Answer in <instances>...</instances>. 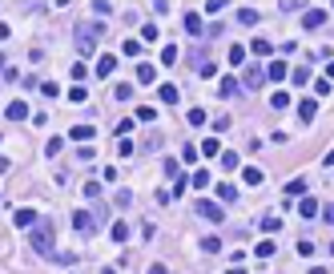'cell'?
<instances>
[{"instance_id": "6da1fadb", "label": "cell", "mask_w": 334, "mask_h": 274, "mask_svg": "<svg viewBox=\"0 0 334 274\" xmlns=\"http://www.w3.org/2000/svg\"><path fill=\"white\" fill-rule=\"evenodd\" d=\"M32 250L37 254H45V258H53L56 254V238H53V222H37V230H32Z\"/></svg>"}, {"instance_id": "7a4b0ae2", "label": "cell", "mask_w": 334, "mask_h": 274, "mask_svg": "<svg viewBox=\"0 0 334 274\" xmlns=\"http://www.w3.org/2000/svg\"><path fill=\"white\" fill-rule=\"evenodd\" d=\"M97 37H101V24L97 20H89V24H77V53H93L97 49Z\"/></svg>"}, {"instance_id": "3957f363", "label": "cell", "mask_w": 334, "mask_h": 274, "mask_svg": "<svg viewBox=\"0 0 334 274\" xmlns=\"http://www.w3.org/2000/svg\"><path fill=\"white\" fill-rule=\"evenodd\" d=\"M197 214H202L206 222H222L225 218V210L218 206V202H210V198H202V202H197Z\"/></svg>"}, {"instance_id": "277c9868", "label": "cell", "mask_w": 334, "mask_h": 274, "mask_svg": "<svg viewBox=\"0 0 334 274\" xmlns=\"http://www.w3.org/2000/svg\"><path fill=\"white\" fill-rule=\"evenodd\" d=\"M326 24V8H306L302 12V28H322Z\"/></svg>"}, {"instance_id": "5b68a950", "label": "cell", "mask_w": 334, "mask_h": 274, "mask_svg": "<svg viewBox=\"0 0 334 274\" xmlns=\"http://www.w3.org/2000/svg\"><path fill=\"white\" fill-rule=\"evenodd\" d=\"M93 226H97V222H93V214L73 210V230H77V234H93Z\"/></svg>"}, {"instance_id": "8992f818", "label": "cell", "mask_w": 334, "mask_h": 274, "mask_svg": "<svg viewBox=\"0 0 334 274\" xmlns=\"http://www.w3.org/2000/svg\"><path fill=\"white\" fill-rule=\"evenodd\" d=\"M69 137H73V141H81V145H89V141L97 137V129H93V125H73V129H69Z\"/></svg>"}, {"instance_id": "52a82bcc", "label": "cell", "mask_w": 334, "mask_h": 274, "mask_svg": "<svg viewBox=\"0 0 334 274\" xmlns=\"http://www.w3.org/2000/svg\"><path fill=\"white\" fill-rule=\"evenodd\" d=\"M4 117H8V121H24V117H28V105H24V101H8V105H4Z\"/></svg>"}, {"instance_id": "ba28073f", "label": "cell", "mask_w": 334, "mask_h": 274, "mask_svg": "<svg viewBox=\"0 0 334 274\" xmlns=\"http://www.w3.org/2000/svg\"><path fill=\"white\" fill-rule=\"evenodd\" d=\"M197 154H202V158H222V141H218V137H206V141L197 145Z\"/></svg>"}, {"instance_id": "9c48e42d", "label": "cell", "mask_w": 334, "mask_h": 274, "mask_svg": "<svg viewBox=\"0 0 334 274\" xmlns=\"http://www.w3.org/2000/svg\"><path fill=\"white\" fill-rule=\"evenodd\" d=\"M314 117H318V101H302V105H298V121H302V125H310Z\"/></svg>"}, {"instance_id": "30bf717a", "label": "cell", "mask_w": 334, "mask_h": 274, "mask_svg": "<svg viewBox=\"0 0 334 274\" xmlns=\"http://www.w3.org/2000/svg\"><path fill=\"white\" fill-rule=\"evenodd\" d=\"M157 97H161V101H165V105H177V101H181V93H177V85H157Z\"/></svg>"}, {"instance_id": "8fae6325", "label": "cell", "mask_w": 334, "mask_h": 274, "mask_svg": "<svg viewBox=\"0 0 334 274\" xmlns=\"http://www.w3.org/2000/svg\"><path fill=\"white\" fill-rule=\"evenodd\" d=\"M37 210H16V214H12V226H20V230H24V226H37Z\"/></svg>"}, {"instance_id": "7c38bea8", "label": "cell", "mask_w": 334, "mask_h": 274, "mask_svg": "<svg viewBox=\"0 0 334 274\" xmlns=\"http://www.w3.org/2000/svg\"><path fill=\"white\" fill-rule=\"evenodd\" d=\"M137 81H141V85H153V81H157V65H145V60H141V65H137Z\"/></svg>"}, {"instance_id": "4fadbf2b", "label": "cell", "mask_w": 334, "mask_h": 274, "mask_svg": "<svg viewBox=\"0 0 334 274\" xmlns=\"http://www.w3.org/2000/svg\"><path fill=\"white\" fill-rule=\"evenodd\" d=\"M286 73H290V65H286V60H270V65H266V77H270V81H282Z\"/></svg>"}, {"instance_id": "5bb4252c", "label": "cell", "mask_w": 334, "mask_h": 274, "mask_svg": "<svg viewBox=\"0 0 334 274\" xmlns=\"http://www.w3.org/2000/svg\"><path fill=\"white\" fill-rule=\"evenodd\" d=\"M246 85H238V77H222V97H242Z\"/></svg>"}, {"instance_id": "9a60e30c", "label": "cell", "mask_w": 334, "mask_h": 274, "mask_svg": "<svg viewBox=\"0 0 334 274\" xmlns=\"http://www.w3.org/2000/svg\"><path fill=\"white\" fill-rule=\"evenodd\" d=\"M113 69H117V56H113V53H105L101 60H97V69H93V73H97V77H109Z\"/></svg>"}, {"instance_id": "2e32d148", "label": "cell", "mask_w": 334, "mask_h": 274, "mask_svg": "<svg viewBox=\"0 0 334 274\" xmlns=\"http://www.w3.org/2000/svg\"><path fill=\"white\" fill-rule=\"evenodd\" d=\"M202 12H185V33H193V37H202Z\"/></svg>"}, {"instance_id": "e0dca14e", "label": "cell", "mask_w": 334, "mask_h": 274, "mask_svg": "<svg viewBox=\"0 0 334 274\" xmlns=\"http://www.w3.org/2000/svg\"><path fill=\"white\" fill-rule=\"evenodd\" d=\"M262 81H266V69H262V65H254V69L246 73V89H258Z\"/></svg>"}, {"instance_id": "ac0fdd59", "label": "cell", "mask_w": 334, "mask_h": 274, "mask_svg": "<svg viewBox=\"0 0 334 274\" xmlns=\"http://www.w3.org/2000/svg\"><path fill=\"white\" fill-rule=\"evenodd\" d=\"M254 254H258V258H274V254H278V246H274V238H262V242L254 246Z\"/></svg>"}, {"instance_id": "d6986e66", "label": "cell", "mask_w": 334, "mask_h": 274, "mask_svg": "<svg viewBox=\"0 0 334 274\" xmlns=\"http://www.w3.org/2000/svg\"><path fill=\"white\" fill-rule=\"evenodd\" d=\"M242 177H246V186H262V177H266V173H262V169H254V165H246V169H242Z\"/></svg>"}, {"instance_id": "ffe728a7", "label": "cell", "mask_w": 334, "mask_h": 274, "mask_svg": "<svg viewBox=\"0 0 334 274\" xmlns=\"http://www.w3.org/2000/svg\"><path fill=\"white\" fill-rule=\"evenodd\" d=\"M298 214H302V218H318V202H314V198H302Z\"/></svg>"}, {"instance_id": "44dd1931", "label": "cell", "mask_w": 334, "mask_h": 274, "mask_svg": "<svg viewBox=\"0 0 334 274\" xmlns=\"http://www.w3.org/2000/svg\"><path fill=\"white\" fill-rule=\"evenodd\" d=\"M109 234H113V242H129V226H125V222H113Z\"/></svg>"}, {"instance_id": "7402d4cb", "label": "cell", "mask_w": 334, "mask_h": 274, "mask_svg": "<svg viewBox=\"0 0 334 274\" xmlns=\"http://www.w3.org/2000/svg\"><path fill=\"white\" fill-rule=\"evenodd\" d=\"M250 53H254V56H266V53H270V41H266V37H254V41H250Z\"/></svg>"}, {"instance_id": "603a6c76", "label": "cell", "mask_w": 334, "mask_h": 274, "mask_svg": "<svg viewBox=\"0 0 334 274\" xmlns=\"http://www.w3.org/2000/svg\"><path fill=\"white\" fill-rule=\"evenodd\" d=\"M218 198H222V202H238V190H233L229 181H222V186H218Z\"/></svg>"}, {"instance_id": "cb8c5ba5", "label": "cell", "mask_w": 334, "mask_h": 274, "mask_svg": "<svg viewBox=\"0 0 334 274\" xmlns=\"http://www.w3.org/2000/svg\"><path fill=\"white\" fill-rule=\"evenodd\" d=\"M69 73H73V81H77V85H81V81H85V77H89V65H85V60H77V65H73V69H69Z\"/></svg>"}, {"instance_id": "d4e9b609", "label": "cell", "mask_w": 334, "mask_h": 274, "mask_svg": "<svg viewBox=\"0 0 334 274\" xmlns=\"http://www.w3.org/2000/svg\"><path fill=\"white\" fill-rule=\"evenodd\" d=\"M121 53H125V56H137V53H141V41H137V37H129V41L121 45Z\"/></svg>"}, {"instance_id": "484cf974", "label": "cell", "mask_w": 334, "mask_h": 274, "mask_svg": "<svg viewBox=\"0 0 334 274\" xmlns=\"http://www.w3.org/2000/svg\"><path fill=\"white\" fill-rule=\"evenodd\" d=\"M262 230H270V234L282 230V218H278V214H266V218H262Z\"/></svg>"}, {"instance_id": "4316f807", "label": "cell", "mask_w": 334, "mask_h": 274, "mask_svg": "<svg viewBox=\"0 0 334 274\" xmlns=\"http://www.w3.org/2000/svg\"><path fill=\"white\" fill-rule=\"evenodd\" d=\"M141 41H157V24H153V20L141 24Z\"/></svg>"}, {"instance_id": "83f0119b", "label": "cell", "mask_w": 334, "mask_h": 274, "mask_svg": "<svg viewBox=\"0 0 334 274\" xmlns=\"http://www.w3.org/2000/svg\"><path fill=\"white\" fill-rule=\"evenodd\" d=\"M189 181H193V186H197V190H210V173H206V169H197V173H193V177H189Z\"/></svg>"}, {"instance_id": "f1b7e54d", "label": "cell", "mask_w": 334, "mask_h": 274, "mask_svg": "<svg viewBox=\"0 0 334 274\" xmlns=\"http://www.w3.org/2000/svg\"><path fill=\"white\" fill-rule=\"evenodd\" d=\"M286 194H306V177H294V181H286Z\"/></svg>"}, {"instance_id": "f546056e", "label": "cell", "mask_w": 334, "mask_h": 274, "mask_svg": "<svg viewBox=\"0 0 334 274\" xmlns=\"http://www.w3.org/2000/svg\"><path fill=\"white\" fill-rule=\"evenodd\" d=\"M137 121H157V109H153V105H141V109H137Z\"/></svg>"}, {"instance_id": "4dcf8cb0", "label": "cell", "mask_w": 334, "mask_h": 274, "mask_svg": "<svg viewBox=\"0 0 334 274\" xmlns=\"http://www.w3.org/2000/svg\"><path fill=\"white\" fill-rule=\"evenodd\" d=\"M222 165L225 169H238V154H233V149H222Z\"/></svg>"}, {"instance_id": "1f68e13d", "label": "cell", "mask_w": 334, "mask_h": 274, "mask_svg": "<svg viewBox=\"0 0 334 274\" xmlns=\"http://www.w3.org/2000/svg\"><path fill=\"white\" fill-rule=\"evenodd\" d=\"M238 20H242V24H258V12H254V8H242Z\"/></svg>"}, {"instance_id": "d6a6232c", "label": "cell", "mask_w": 334, "mask_h": 274, "mask_svg": "<svg viewBox=\"0 0 334 274\" xmlns=\"http://www.w3.org/2000/svg\"><path fill=\"white\" fill-rule=\"evenodd\" d=\"M290 81H294V85H298V89H302V85H306V81H310V73H306V69H294V73H290Z\"/></svg>"}, {"instance_id": "836d02e7", "label": "cell", "mask_w": 334, "mask_h": 274, "mask_svg": "<svg viewBox=\"0 0 334 274\" xmlns=\"http://www.w3.org/2000/svg\"><path fill=\"white\" fill-rule=\"evenodd\" d=\"M113 97H117V101H129V97H133V85H117Z\"/></svg>"}, {"instance_id": "e575fe53", "label": "cell", "mask_w": 334, "mask_h": 274, "mask_svg": "<svg viewBox=\"0 0 334 274\" xmlns=\"http://www.w3.org/2000/svg\"><path fill=\"white\" fill-rule=\"evenodd\" d=\"M69 101H77V105H81V101H89V93H85V85H73V93H69Z\"/></svg>"}, {"instance_id": "d590c367", "label": "cell", "mask_w": 334, "mask_h": 274, "mask_svg": "<svg viewBox=\"0 0 334 274\" xmlns=\"http://www.w3.org/2000/svg\"><path fill=\"white\" fill-rule=\"evenodd\" d=\"M113 202H117V206H121V210H125V206H129V202H133V194H129V190H117V194H113Z\"/></svg>"}, {"instance_id": "8d00e7d4", "label": "cell", "mask_w": 334, "mask_h": 274, "mask_svg": "<svg viewBox=\"0 0 334 274\" xmlns=\"http://www.w3.org/2000/svg\"><path fill=\"white\" fill-rule=\"evenodd\" d=\"M202 250H206V254H218V250H222V242H218V238H214V234H210V238H206V242H202Z\"/></svg>"}, {"instance_id": "74e56055", "label": "cell", "mask_w": 334, "mask_h": 274, "mask_svg": "<svg viewBox=\"0 0 334 274\" xmlns=\"http://www.w3.org/2000/svg\"><path fill=\"white\" fill-rule=\"evenodd\" d=\"M93 12H97V16H109L113 4H109V0H93Z\"/></svg>"}, {"instance_id": "f35d334b", "label": "cell", "mask_w": 334, "mask_h": 274, "mask_svg": "<svg viewBox=\"0 0 334 274\" xmlns=\"http://www.w3.org/2000/svg\"><path fill=\"white\" fill-rule=\"evenodd\" d=\"M242 60H246V49H242V45H233V49H229V65H242Z\"/></svg>"}, {"instance_id": "ab89813d", "label": "cell", "mask_w": 334, "mask_h": 274, "mask_svg": "<svg viewBox=\"0 0 334 274\" xmlns=\"http://www.w3.org/2000/svg\"><path fill=\"white\" fill-rule=\"evenodd\" d=\"M189 125H206V109L193 105V109H189Z\"/></svg>"}, {"instance_id": "60d3db41", "label": "cell", "mask_w": 334, "mask_h": 274, "mask_svg": "<svg viewBox=\"0 0 334 274\" xmlns=\"http://www.w3.org/2000/svg\"><path fill=\"white\" fill-rule=\"evenodd\" d=\"M117 154H121V158H129V154H133V141H129V137H121V141H117Z\"/></svg>"}, {"instance_id": "b9f144b4", "label": "cell", "mask_w": 334, "mask_h": 274, "mask_svg": "<svg viewBox=\"0 0 334 274\" xmlns=\"http://www.w3.org/2000/svg\"><path fill=\"white\" fill-rule=\"evenodd\" d=\"M85 198H101V181H85Z\"/></svg>"}, {"instance_id": "7bdbcfd3", "label": "cell", "mask_w": 334, "mask_h": 274, "mask_svg": "<svg viewBox=\"0 0 334 274\" xmlns=\"http://www.w3.org/2000/svg\"><path fill=\"white\" fill-rule=\"evenodd\" d=\"M222 8H225V0H206V12H210V16H218Z\"/></svg>"}, {"instance_id": "ee69618b", "label": "cell", "mask_w": 334, "mask_h": 274, "mask_svg": "<svg viewBox=\"0 0 334 274\" xmlns=\"http://www.w3.org/2000/svg\"><path fill=\"white\" fill-rule=\"evenodd\" d=\"M270 105H274V109H286V105H290V97H286V93H274V97H270Z\"/></svg>"}, {"instance_id": "f6af8a7d", "label": "cell", "mask_w": 334, "mask_h": 274, "mask_svg": "<svg viewBox=\"0 0 334 274\" xmlns=\"http://www.w3.org/2000/svg\"><path fill=\"white\" fill-rule=\"evenodd\" d=\"M60 145H64V141H60V137H53V141L45 145V154H49V158H56V154H60Z\"/></svg>"}, {"instance_id": "bcb514c9", "label": "cell", "mask_w": 334, "mask_h": 274, "mask_svg": "<svg viewBox=\"0 0 334 274\" xmlns=\"http://www.w3.org/2000/svg\"><path fill=\"white\" fill-rule=\"evenodd\" d=\"M298 254H302V258H310V254H314V242H306V238H302V242H298Z\"/></svg>"}, {"instance_id": "7dc6e473", "label": "cell", "mask_w": 334, "mask_h": 274, "mask_svg": "<svg viewBox=\"0 0 334 274\" xmlns=\"http://www.w3.org/2000/svg\"><path fill=\"white\" fill-rule=\"evenodd\" d=\"M161 60H165V65H173V60H177V49H173V45H165V49H161Z\"/></svg>"}, {"instance_id": "c3c4849f", "label": "cell", "mask_w": 334, "mask_h": 274, "mask_svg": "<svg viewBox=\"0 0 334 274\" xmlns=\"http://www.w3.org/2000/svg\"><path fill=\"white\" fill-rule=\"evenodd\" d=\"M165 177H181V165H177V162H165Z\"/></svg>"}, {"instance_id": "681fc988", "label": "cell", "mask_w": 334, "mask_h": 274, "mask_svg": "<svg viewBox=\"0 0 334 274\" xmlns=\"http://www.w3.org/2000/svg\"><path fill=\"white\" fill-rule=\"evenodd\" d=\"M318 214H322V218H326V222L334 226V206H326V210H318Z\"/></svg>"}, {"instance_id": "f907efd6", "label": "cell", "mask_w": 334, "mask_h": 274, "mask_svg": "<svg viewBox=\"0 0 334 274\" xmlns=\"http://www.w3.org/2000/svg\"><path fill=\"white\" fill-rule=\"evenodd\" d=\"M149 274H169V270L161 266V262H153V266H149Z\"/></svg>"}, {"instance_id": "816d5d0a", "label": "cell", "mask_w": 334, "mask_h": 274, "mask_svg": "<svg viewBox=\"0 0 334 274\" xmlns=\"http://www.w3.org/2000/svg\"><path fill=\"white\" fill-rule=\"evenodd\" d=\"M8 169H12V162H8V158H0V173H8Z\"/></svg>"}, {"instance_id": "f5cc1de1", "label": "cell", "mask_w": 334, "mask_h": 274, "mask_svg": "<svg viewBox=\"0 0 334 274\" xmlns=\"http://www.w3.org/2000/svg\"><path fill=\"white\" fill-rule=\"evenodd\" d=\"M326 165H334V149H330V154H326Z\"/></svg>"}, {"instance_id": "db71d44e", "label": "cell", "mask_w": 334, "mask_h": 274, "mask_svg": "<svg viewBox=\"0 0 334 274\" xmlns=\"http://www.w3.org/2000/svg\"><path fill=\"white\" fill-rule=\"evenodd\" d=\"M101 274H113V270H109V266H105V270H101Z\"/></svg>"}]
</instances>
